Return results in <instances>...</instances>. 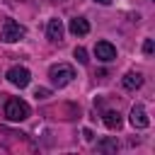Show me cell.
<instances>
[{
	"instance_id": "cell-3",
	"label": "cell",
	"mask_w": 155,
	"mask_h": 155,
	"mask_svg": "<svg viewBox=\"0 0 155 155\" xmlns=\"http://www.w3.org/2000/svg\"><path fill=\"white\" fill-rule=\"evenodd\" d=\"M24 34H27V29H24L19 22H15V19H5V22H2V29H0V41H5V44H15V41L24 39Z\"/></svg>"
},
{
	"instance_id": "cell-2",
	"label": "cell",
	"mask_w": 155,
	"mask_h": 155,
	"mask_svg": "<svg viewBox=\"0 0 155 155\" xmlns=\"http://www.w3.org/2000/svg\"><path fill=\"white\" fill-rule=\"evenodd\" d=\"M48 78H51V82H53L56 87H65V85H70L73 78H75V68L68 65V63L51 65V68H48Z\"/></svg>"
},
{
	"instance_id": "cell-12",
	"label": "cell",
	"mask_w": 155,
	"mask_h": 155,
	"mask_svg": "<svg viewBox=\"0 0 155 155\" xmlns=\"http://www.w3.org/2000/svg\"><path fill=\"white\" fill-rule=\"evenodd\" d=\"M75 58H78L82 65H87V61H90V58H87V51H85L82 46H78V48H75Z\"/></svg>"
},
{
	"instance_id": "cell-8",
	"label": "cell",
	"mask_w": 155,
	"mask_h": 155,
	"mask_svg": "<svg viewBox=\"0 0 155 155\" xmlns=\"http://www.w3.org/2000/svg\"><path fill=\"white\" fill-rule=\"evenodd\" d=\"M70 34L73 36H85V34H90V22L87 19H82V17H75V19H70Z\"/></svg>"
},
{
	"instance_id": "cell-13",
	"label": "cell",
	"mask_w": 155,
	"mask_h": 155,
	"mask_svg": "<svg viewBox=\"0 0 155 155\" xmlns=\"http://www.w3.org/2000/svg\"><path fill=\"white\" fill-rule=\"evenodd\" d=\"M153 51H155L153 39H145V44H143V53H145V56H153Z\"/></svg>"
},
{
	"instance_id": "cell-10",
	"label": "cell",
	"mask_w": 155,
	"mask_h": 155,
	"mask_svg": "<svg viewBox=\"0 0 155 155\" xmlns=\"http://www.w3.org/2000/svg\"><path fill=\"white\" fill-rule=\"evenodd\" d=\"M97 150H99V153H116V150H119V143H116V138L109 136V138H104V140L97 143Z\"/></svg>"
},
{
	"instance_id": "cell-1",
	"label": "cell",
	"mask_w": 155,
	"mask_h": 155,
	"mask_svg": "<svg viewBox=\"0 0 155 155\" xmlns=\"http://www.w3.org/2000/svg\"><path fill=\"white\" fill-rule=\"evenodd\" d=\"M29 111H31L29 104L19 97H10L5 102V119L7 121H24V119H29Z\"/></svg>"
},
{
	"instance_id": "cell-15",
	"label": "cell",
	"mask_w": 155,
	"mask_h": 155,
	"mask_svg": "<svg viewBox=\"0 0 155 155\" xmlns=\"http://www.w3.org/2000/svg\"><path fill=\"white\" fill-rule=\"evenodd\" d=\"M94 2H99V5H109L111 0H94Z\"/></svg>"
},
{
	"instance_id": "cell-7",
	"label": "cell",
	"mask_w": 155,
	"mask_h": 155,
	"mask_svg": "<svg viewBox=\"0 0 155 155\" xmlns=\"http://www.w3.org/2000/svg\"><path fill=\"white\" fill-rule=\"evenodd\" d=\"M46 36H48L53 44H61V41H63V22H61L58 17L48 19V24H46Z\"/></svg>"
},
{
	"instance_id": "cell-14",
	"label": "cell",
	"mask_w": 155,
	"mask_h": 155,
	"mask_svg": "<svg viewBox=\"0 0 155 155\" xmlns=\"http://www.w3.org/2000/svg\"><path fill=\"white\" fill-rule=\"evenodd\" d=\"M48 94H51V92H48L46 87H36V92H34V97H36V99H46Z\"/></svg>"
},
{
	"instance_id": "cell-5",
	"label": "cell",
	"mask_w": 155,
	"mask_h": 155,
	"mask_svg": "<svg viewBox=\"0 0 155 155\" xmlns=\"http://www.w3.org/2000/svg\"><path fill=\"white\" fill-rule=\"evenodd\" d=\"M94 56H97L102 63H111V61L116 58V48H114V44H109V41H97V44H94Z\"/></svg>"
},
{
	"instance_id": "cell-11",
	"label": "cell",
	"mask_w": 155,
	"mask_h": 155,
	"mask_svg": "<svg viewBox=\"0 0 155 155\" xmlns=\"http://www.w3.org/2000/svg\"><path fill=\"white\" fill-rule=\"evenodd\" d=\"M104 126L107 128H119L121 126V114L119 111H104Z\"/></svg>"
},
{
	"instance_id": "cell-6",
	"label": "cell",
	"mask_w": 155,
	"mask_h": 155,
	"mask_svg": "<svg viewBox=\"0 0 155 155\" xmlns=\"http://www.w3.org/2000/svg\"><path fill=\"white\" fill-rule=\"evenodd\" d=\"M131 124H133V128H148L150 126V119H148L143 104H133V109H131Z\"/></svg>"
},
{
	"instance_id": "cell-9",
	"label": "cell",
	"mask_w": 155,
	"mask_h": 155,
	"mask_svg": "<svg viewBox=\"0 0 155 155\" xmlns=\"http://www.w3.org/2000/svg\"><path fill=\"white\" fill-rule=\"evenodd\" d=\"M140 85H143V75H140V73H126V75H124V87H126V90L133 92V90H138Z\"/></svg>"
},
{
	"instance_id": "cell-4",
	"label": "cell",
	"mask_w": 155,
	"mask_h": 155,
	"mask_svg": "<svg viewBox=\"0 0 155 155\" xmlns=\"http://www.w3.org/2000/svg\"><path fill=\"white\" fill-rule=\"evenodd\" d=\"M15 87H27L29 85V80H31V73L24 68V65H12L10 70H7V75H5Z\"/></svg>"
}]
</instances>
